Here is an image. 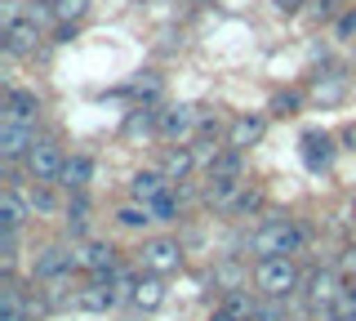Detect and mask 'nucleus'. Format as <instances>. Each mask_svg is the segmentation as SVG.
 <instances>
[{
	"instance_id": "obj_1",
	"label": "nucleus",
	"mask_w": 356,
	"mask_h": 321,
	"mask_svg": "<svg viewBox=\"0 0 356 321\" xmlns=\"http://www.w3.org/2000/svg\"><path fill=\"white\" fill-rule=\"evenodd\" d=\"M298 246H303V232L289 224V219H272V224H263L250 237V250L259 254V259H272V254H294Z\"/></svg>"
},
{
	"instance_id": "obj_2",
	"label": "nucleus",
	"mask_w": 356,
	"mask_h": 321,
	"mask_svg": "<svg viewBox=\"0 0 356 321\" xmlns=\"http://www.w3.org/2000/svg\"><path fill=\"white\" fill-rule=\"evenodd\" d=\"M298 281V268L289 254H272V259H259V268H254V285L267 295V299H285L294 290Z\"/></svg>"
},
{
	"instance_id": "obj_3",
	"label": "nucleus",
	"mask_w": 356,
	"mask_h": 321,
	"mask_svg": "<svg viewBox=\"0 0 356 321\" xmlns=\"http://www.w3.org/2000/svg\"><path fill=\"white\" fill-rule=\"evenodd\" d=\"M63 165H67V157H63V148L54 139H40V143H31V152H27V174L36 183H54V179H63Z\"/></svg>"
},
{
	"instance_id": "obj_4",
	"label": "nucleus",
	"mask_w": 356,
	"mask_h": 321,
	"mask_svg": "<svg viewBox=\"0 0 356 321\" xmlns=\"http://www.w3.org/2000/svg\"><path fill=\"white\" fill-rule=\"evenodd\" d=\"M138 259H143V268L156 272V276H165V272H178V268H183V250H178V241H170V237L143 241Z\"/></svg>"
},
{
	"instance_id": "obj_5",
	"label": "nucleus",
	"mask_w": 356,
	"mask_h": 321,
	"mask_svg": "<svg viewBox=\"0 0 356 321\" xmlns=\"http://www.w3.org/2000/svg\"><path fill=\"white\" fill-rule=\"evenodd\" d=\"M200 107H192V103H178V107H165L161 112V120H156V130H161L165 139H187L192 130H200Z\"/></svg>"
},
{
	"instance_id": "obj_6",
	"label": "nucleus",
	"mask_w": 356,
	"mask_h": 321,
	"mask_svg": "<svg viewBox=\"0 0 356 321\" xmlns=\"http://www.w3.org/2000/svg\"><path fill=\"white\" fill-rule=\"evenodd\" d=\"M31 143H36L31 125H18V120H0V157H5V161H27Z\"/></svg>"
},
{
	"instance_id": "obj_7",
	"label": "nucleus",
	"mask_w": 356,
	"mask_h": 321,
	"mask_svg": "<svg viewBox=\"0 0 356 321\" xmlns=\"http://www.w3.org/2000/svg\"><path fill=\"white\" fill-rule=\"evenodd\" d=\"M36 40H40L36 18H9V23H5V54H9V58L31 54V49H36Z\"/></svg>"
},
{
	"instance_id": "obj_8",
	"label": "nucleus",
	"mask_w": 356,
	"mask_h": 321,
	"mask_svg": "<svg viewBox=\"0 0 356 321\" xmlns=\"http://www.w3.org/2000/svg\"><path fill=\"white\" fill-rule=\"evenodd\" d=\"M76 268H85L94 276H111L116 272V250H111L107 241H89V246L76 250Z\"/></svg>"
},
{
	"instance_id": "obj_9",
	"label": "nucleus",
	"mask_w": 356,
	"mask_h": 321,
	"mask_svg": "<svg viewBox=\"0 0 356 321\" xmlns=\"http://www.w3.org/2000/svg\"><path fill=\"white\" fill-rule=\"evenodd\" d=\"M339 295H343V281H339V272H334V268L307 276V304H312V308H325V313H330Z\"/></svg>"
},
{
	"instance_id": "obj_10",
	"label": "nucleus",
	"mask_w": 356,
	"mask_h": 321,
	"mask_svg": "<svg viewBox=\"0 0 356 321\" xmlns=\"http://www.w3.org/2000/svg\"><path fill=\"white\" fill-rule=\"evenodd\" d=\"M116 299H120V290H111V281H107V276H98L94 285L76 290L72 304L81 308V313H107V308H116Z\"/></svg>"
},
{
	"instance_id": "obj_11",
	"label": "nucleus",
	"mask_w": 356,
	"mask_h": 321,
	"mask_svg": "<svg viewBox=\"0 0 356 321\" xmlns=\"http://www.w3.org/2000/svg\"><path fill=\"white\" fill-rule=\"evenodd\" d=\"M72 268H76V250L49 246V250H40V259H36V281H58V276L72 272Z\"/></svg>"
},
{
	"instance_id": "obj_12",
	"label": "nucleus",
	"mask_w": 356,
	"mask_h": 321,
	"mask_svg": "<svg viewBox=\"0 0 356 321\" xmlns=\"http://www.w3.org/2000/svg\"><path fill=\"white\" fill-rule=\"evenodd\" d=\"M36 116H40V98H36V94H31V90H9V98H5V116H0V120L36 125Z\"/></svg>"
},
{
	"instance_id": "obj_13",
	"label": "nucleus",
	"mask_w": 356,
	"mask_h": 321,
	"mask_svg": "<svg viewBox=\"0 0 356 321\" xmlns=\"http://www.w3.org/2000/svg\"><path fill=\"white\" fill-rule=\"evenodd\" d=\"M170 183L174 179H165L161 170H143V174H134L129 192H134V201H138V205H152V201H161V196L170 192Z\"/></svg>"
},
{
	"instance_id": "obj_14",
	"label": "nucleus",
	"mask_w": 356,
	"mask_h": 321,
	"mask_svg": "<svg viewBox=\"0 0 356 321\" xmlns=\"http://www.w3.org/2000/svg\"><path fill=\"white\" fill-rule=\"evenodd\" d=\"M263 130H267V120H263V116H236V120H232V130H227V148L250 152L254 143L263 139Z\"/></svg>"
},
{
	"instance_id": "obj_15",
	"label": "nucleus",
	"mask_w": 356,
	"mask_h": 321,
	"mask_svg": "<svg viewBox=\"0 0 356 321\" xmlns=\"http://www.w3.org/2000/svg\"><path fill=\"white\" fill-rule=\"evenodd\" d=\"M298 148H303L307 170H325V165L334 161V139H330V134H316V130H312V134H303V143H298Z\"/></svg>"
},
{
	"instance_id": "obj_16",
	"label": "nucleus",
	"mask_w": 356,
	"mask_h": 321,
	"mask_svg": "<svg viewBox=\"0 0 356 321\" xmlns=\"http://www.w3.org/2000/svg\"><path fill=\"white\" fill-rule=\"evenodd\" d=\"M245 192L241 179H218V174H209V187H205V201L209 205H236Z\"/></svg>"
},
{
	"instance_id": "obj_17",
	"label": "nucleus",
	"mask_w": 356,
	"mask_h": 321,
	"mask_svg": "<svg viewBox=\"0 0 356 321\" xmlns=\"http://www.w3.org/2000/svg\"><path fill=\"white\" fill-rule=\"evenodd\" d=\"M27 224V201H22V196L14 192V187H5V192H0V228H22Z\"/></svg>"
},
{
	"instance_id": "obj_18",
	"label": "nucleus",
	"mask_w": 356,
	"mask_h": 321,
	"mask_svg": "<svg viewBox=\"0 0 356 321\" xmlns=\"http://www.w3.org/2000/svg\"><path fill=\"white\" fill-rule=\"evenodd\" d=\"M343 94H348V76L343 72H325V76H316V85H312V98H316V103H339Z\"/></svg>"
},
{
	"instance_id": "obj_19",
	"label": "nucleus",
	"mask_w": 356,
	"mask_h": 321,
	"mask_svg": "<svg viewBox=\"0 0 356 321\" xmlns=\"http://www.w3.org/2000/svg\"><path fill=\"white\" fill-rule=\"evenodd\" d=\"M134 304L143 308V313H152V308H161L165 304V285H161V276H143V281H134Z\"/></svg>"
},
{
	"instance_id": "obj_20",
	"label": "nucleus",
	"mask_w": 356,
	"mask_h": 321,
	"mask_svg": "<svg viewBox=\"0 0 356 321\" xmlns=\"http://www.w3.org/2000/svg\"><path fill=\"white\" fill-rule=\"evenodd\" d=\"M192 165H196V152L192 148H170L161 157V174H165V179H183Z\"/></svg>"
},
{
	"instance_id": "obj_21",
	"label": "nucleus",
	"mask_w": 356,
	"mask_h": 321,
	"mask_svg": "<svg viewBox=\"0 0 356 321\" xmlns=\"http://www.w3.org/2000/svg\"><path fill=\"white\" fill-rule=\"evenodd\" d=\"M222 313L236 317V321H254V313H259V299H254L250 290H227V304H222Z\"/></svg>"
},
{
	"instance_id": "obj_22",
	"label": "nucleus",
	"mask_w": 356,
	"mask_h": 321,
	"mask_svg": "<svg viewBox=\"0 0 356 321\" xmlns=\"http://www.w3.org/2000/svg\"><path fill=\"white\" fill-rule=\"evenodd\" d=\"M89 179H94V161H89V157H72L63 165V183L72 187V192H81Z\"/></svg>"
},
{
	"instance_id": "obj_23",
	"label": "nucleus",
	"mask_w": 356,
	"mask_h": 321,
	"mask_svg": "<svg viewBox=\"0 0 356 321\" xmlns=\"http://www.w3.org/2000/svg\"><path fill=\"white\" fill-rule=\"evenodd\" d=\"M85 14H89V0H54V18H58L63 27L81 23Z\"/></svg>"
},
{
	"instance_id": "obj_24",
	"label": "nucleus",
	"mask_w": 356,
	"mask_h": 321,
	"mask_svg": "<svg viewBox=\"0 0 356 321\" xmlns=\"http://www.w3.org/2000/svg\"><path fill=\"white\" fill-rule=\"evenodd\" d=\"M241 157H245V152L227 148L222 157H214V165H209V174H218V179H241Z\"/></svg>"
},
{
	"instance_id": "obj_25",
	"label": "nucleus",
	"mask_w": 356,
	"mask_h": 321,
	"mask_svg": "<svg viewBox=\"0 0 356 321\" xmlns=\"http://www.w3.org/2000/svg\"><path fill=\"white\" fill-rule=\"evenodd\" d=\"M330 317H334V321H356V290H343L339 299H334Z\"/></svg>"
},
{
	"instance_id": "obj_26",
	"label": "nucleus",
	"mask_w": 356,
	"mask_h": 321,
	"mask_svg": "<svg viewBox=\"0 0 356 321\" xmlns=\"http://www.w3.org/2000/svg\"><path fill=\"white\" fill-rule=\"evenodd\" d=\"M156 94H161V76H156V72H143L138 81H134V98H143V103H152Z\"/></svg>"
},
{
	"instance_id": "obj_27",
	"label": "nucleus",
	"mask_w": 356,
	"mask_h": 321,
	"mask_svg": "<svg viewBox=\"0 0 356 321\" xmlns=\"http://www.w3.org/2000/svg\"><path fill=\"white\" fill-rule=\"evenodd\" d=\"M116 219H120V224H125V228H147V224H156L147 205H125V210H120Z\"/></svg>"
},
{
	"instance_id": "obj_28",
	"label": "nucleus",
	"mask_w": 356,
	"mask_h": 321,
	"mask_svg": "<svg viewBox=\"0 0 356 321\" xmlns=\"http://www.w3.org/2000/svg\"><path fill=\"white\" fill-rule=\"evenodd\" d=\"M147 210H152V219H156V224H170V219L178 214V196H174V192H165L161 201H152Z\"/></svg>"
},
{
	"instance_id": "obj_29",
	"label": "nucleus",
	"mask_w": 356,
	"mask_h": 321,
	"mask_svg": "<svg viewBox=\"0 0 356 321\" xmlns=\"http://www.w3.org/2000/svg\"><path fill=\"white\" fill-rule=\"evenodd\" d=\"M259 205H263V192H259V187H245V192H241V201L232 205V210H241V214H250V210H259Z\"/></svg>"
},
{
	"instance_id": "obj_30",
	"label": "nucleus",
	"mask_w": 356,
	"mask_h": 321,
	"mask_svg": "<svg viewBox=\"0 0 356 321\" xmlns=\"http://www.w3.org/2000/svg\"><path fill=\"white\" fill-rule=\"evenodd\" d=\"M294 107H298V94H289V90L272 98V112L276 116H294Z\"/></svg>"
},
{
	"instance_id": "obj_31",
	"label": "nucleus",
	"mask_w": 356,
	"mask_h": 321,
	"mask_svg": "<svg viewBox=\"0 0 356 321\" xmlns=\"http://www.w3.org/2000/svg\"><path fill=\"white\" fill-rule=\"evenodd\" d=\"M214 281H218V285H227V290H241V272H236V268H218V272H214Z\"/></svg>"
},
{
	"instance_id": "obj_32",
	"label": "nucleus",
	"mask_w": 356,
	"mask_h": 321,
	"mask_svg": "<svg viewBox=\"0 0 356 321\" xmlns=\"http://www.w3.org/2000/svg\"><path fill=\"white\" fill-rule=\"evenodd\" d=\"M31 210H40V214H44V210H54V196L44 192V183L36 187V192H31Z\"/></svg>"
},
{
	"instance_id": "obj_33",
	"label": "nucleus",
	"mask_w": 356,
	"mask_h": 321,
	"mask_svg": "<svg viewBox=\"0 0 356 321\" xmlns=\"http://www.w3.org/2000/svg\"><path fill=\"white\" fill-rule=\"evenodd\" d=\"M339 272H356V246H348L339 254Z\"/></svg>"
},
{
	"instance_id": "obj_34",
	"label": "nucleus",
	"mask_w": 356,
	"mask_h": 321,
	"mask_svg": "<svg viewBox=\"0 0 356 321\" xmlns=\"http://www.w3.org/2000/svg\"><path fill=\"white\" fill-rule=\"evenodd\" d=\"M343 148H348V152H356V120H352L348 130H343Z\"/></svg>"
},
{
	"instance_id": "obj_35",
	"label": "nucleus",
	"mask_w": 356,
	"mask_h": 321,
	"mask_svg": "<svg viewBox=\"0 0 356 321\" xmlns=\"http://www.w3.org/2000/svg\"><path fill=\"white\" fill-rule=\"evenodd\" d=\"M352 31H356V14H348V18L339 23V36H352Z\"/></svg>"
},
{
	"instance_id": "obj_36",
	"label": "nucleus",
	"mask_w": 356,
	"mask_h": 321,
	"mask_svg": "<svg viewBox=\"0 0 356 321\" xmlns=\"http://www.w3.org/2000/svg\"><path fill=\"white\" fill-rule=\"evenodd\" d=\"M276 9H285V14H294V9H298V0H276Z\"/></svg>"
},
{
	"instance_id": "obj_37",
	"label": "nucleus",
	"mask_w": 356,
	"mask_h": 321,
	"mask_svg": "<svg viewBox=\"0 0 356 321\" xmlns=\"http://www.w3.org/2000/svg\"><path fill=\"white\" fill-rule=\"evenodd\" d=\"M209 321H236V317H227V313H222V308H218V313H214V317H209Z\"/></svg>"
},
{
	"instance_id": "obj_38",
	"label": "nucleus",
	"mask_w": 356,
	"mask_h": 321,
	"mask_svg": "<svg viewBox=\"0 0 356 321\" xmlns=\"http://www.w3.org/2000/svg\"><path fill=\"white\" fill-rule=\"evenodd\" d=\"M36 5H54V0H36Z\"/></svg>"
},
{
	"instance_id": "obj_39",
	"label": "nucleus",
	"mask_w": 356,
	"mask_h": 321,
	"mask_svg": "<svg viewBox=\"0 0 356 321\" xmlns=\"http://www.w3.org/2000/svg\"><path fill=\"white\" fill-rule=\"evenodd\" d=\"M200 5H205V0H200Z\"/></svg>"
},
{
	"instance_id": "obj_40",
	"label": "nucleus",
	"mask_w": 356,
	"mask_h": 321,
	"mask_svg": "<svg viewBox=\"0 0 356 321\" xmlns=\"http://www.w3.org/2000/svg\"><path fill=\"white\" fill-rule=\"evenodd\" d=\"M352 290H356V285H352Z\"/></svg>"
}]
</instances>
